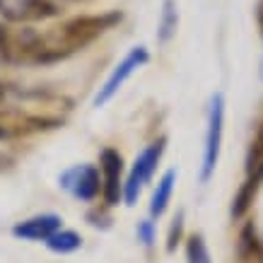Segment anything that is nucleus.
<instances>
[{
	"label": "nucleus",
	"instance_id": "obj_11",
	"mask_svg": "<svg viewBox=\"0 0 263 263\" xmlns=\"http://www.w3.org/2000/svg\"><path fill=\"white\" fill-rule=\"evenodd\" d=\"M237 258L239 263H263V239L254 222H244L237 237Z\"/></svg>",
	"mask_w": 263,
	"mask_h": 263
},
{
	"label": "nucleus",
	"instance_id": "obj_10",
	"mask_svg": "<svg viewBox=\"0 0 263 263\" xmlns=\"http://www.w3.org/2000/svg\"><path fill=\"white\" fill-rule=\"evenodd\" d=\"M261 186H263V162L256 164V167L249 172L247 181L239 186V191H237L234 200H232V217H234V220H241V217L249 213V208L254 205Z\"/></svg>",
	"mask_w": 263,
	"mask_h": 263
},
{
	"label": "nucleus",
	"instance_id": "obj_6",
	"mask_svg": "<svg viewBox=\"0 0 263 263\" xmlns=\"http://www.w3.org/2000/svg\"><path fill=\"white\" fill-rule=\"evenodd\" d=\"M147 61H150V51H147L145 46H133V48H130L126 56H123V61H121V63L116 65L111 72H109V78L104 80V85L99 87V92L95 95L92 106L102 109L104 104L111 102L114 97L119 95V89L128 82V78H130L136 70H140L143 65H147Z\"/></svg>",
	"mask_w": 263,
	"mask_h": 263
},
{
	"label": "nucleus",
	"instance_id": "obj_4",
	"mask_svg": "<svg viewBox=\"0 0 263 263\" xmlns=\"http://www.w3.org/2000/svg\"><path fill=\"white\" fill-rule=\"evenodd\" d=\"M222 133H224V97L217 92L210 99V111H208V130L205 145H203V167H200V181L208 183L210 176L215 174L220 150H222Z\"/></svg>",
	"mask_w": 263,
	"mask_h": 263
},
{
	"label": "nucleus",
	"instance_id": "obj_21",
	"mask_svg": "<svg viewBox=\"0 0 263 263\" xmlns=\"http://www.w3.org/2000/svg\"><path fill=\"white\" fill-rule=\"evenodd\" d=\"M256 22H258V29L263 34V0H258V8H256Z\"/></svg>",
	"mask_w": 263,
	"mask_h": 263
},
{
	"label": "nucleus",
	"instance_id": "obj_12",
	"mask_svg": "<svg viewBox=\"0 0 263 263\" xmlns=\"http://www.w3.org/2000/svg\"><path fill=\"white\" fill-rule=\"evenodd\" d=\"M176 183V169H167L162 179L157 181V189L150 198V217H162L167 213L169 203H172V193H174Z\"/></svg>",
	"mask_w": 263,
	"mask_h": 263
},
{
	"label": "nucleus",
	"instance_id": "obj_7",
	"mask_svg": "<svg viewBox=\"0 0 263 263\" xmlns=\"http://www.w3.org/2000/svg\"><path fill=\"white\" fill-rule=\"evenodd\" d=\"M61 186L75 200L95 203L102 196V176L95 164H75L61 174Z\"/></svg>",
	"mask_w": 263,
	"mask_h": 263
},
{
	"label": "nucleus",
	"instance_id": "obj_8",
	"mask_svg": "<svg viewBox=\"0 0 263 263\" xmlns=\"http://www.w3.org/2000/svg\"><path fill=\"white\" fill-rule=\"evenodd\" d=\"M99 169H102L104 205H119L123 200V155L116 147H104L99 152Z\"/></svg>",
	"mask_w": 263,
	"mask_h": 263
},
{
	"label": "nucleus",
	"instance_id": "obj_20",
	"mask_svg": "<svg viewBox=\"0 0 263 263\" xmlns=\"http://www.w3.org/2000/svg\"><path fill=\"white\" fill-rule=\"evenodd\" d=\"M136 234H138V241H143L145 247H152L155 244V224H152V220H140Z\"/></svg>",
	"mask_w": 263,
	"mask_h": 263
},
{
	"label": "nucleus",
	"instance_id": "obj_16",
	"mask_svg": "<svg viewBox=\"0 0 263 263\" xmlns=\"http://www.w3.org/2000/svg\"><path fill=\"white\" fill-rule=\"evenodd\" d=\"M186 261L189 263H213L203 234H191L186 241Z\"/></svg>",
	"mask_w": 263,
	"mask_h": 263
},
{
	"label": "nucleus",
	"instance_id": "obj_17",
	"mask_svg": "<svg viewBox=\"0 0 263 263\" xmlns=\"http://www.w3.org/2000/svg\"><path fill=\"white\" fill-rule=\"evenodd\" d=\"M263 162V121L261 126H258V130H256L254 140H251V145H249V152H247V172H251V169L256 167V164H261Z\"/></svg>",
	"mask_w": 263,
	"mask_h": 263
},
{
	"label": "nucleus",
	"instance_id": "obj_13",
	"mask_svg": "<svg viewBox=\"0 0 263 263\" xmlns=\"http://www.w3.org/2000/svg\"><path fill=\"white\" fill-rule=\"evenodd\" d=\"M58 10L56 0H22V12H20V22H44L56 17Z\"/></svg>",
	"mask_w": 263,
	"mask_h": 263
},
{
	"label": "nucleus",
	"instance_id": "obj_3",
	"mask_svg": "<svg viewBox=\"0 0 263 263\" xmlns=\"http://www.w3.org/2000/svg\"><path fill=\"white\" fill-rule=\"evenodd\" d=\"M164 150H167V138L162 136L157 140H152L150 145H145V150L136 157L126 181H123V203L126 205H136V200L140 196V191L145 189V183H150V179L155 176L157 167H160Z\"/></svg>",
	"mask_w": 263,
	"mask_h": 263
},
{
	"label": "nucleus",
	"instance_id": "obj_19",
	"mask_svg": "<svg viewBox=\"0 0 263 263\" xmlns=\"http://www.w3.org/2000/svg\"><path fill=\"white\" fill-rule=\"evenodd\" d=\"M20 12H22V0H0V17L8 22H20Z\"/></svg>",
	"mask_w": 263,
	"mask_h": 263
},
{
	"label": "nucleus",
	"instance_id": "obj_2",
	"mask_svg": "<svg viewBox=\"0 0 263 263\" xmlns=\"http://www.w3.org/2000/svg\"><path fill=\"white\" fill-rule=\"evenodd\" d=\"M123 20L119 10L111 12H102V15H80L72 17L61 27L51 29L46 34H39L36 41V51H34V65H51L58 61L75 56L78 51L87 48L95 44L99 36L114 29L116 24Z\"/></svg>",
	"mask_w": 263,
	"mask_h": 263
},
{
	"label": "nucleus",
	"instance_id": "obj_1",
	"mask_svg": "<svg viewBox=\"0 0 263 263\" xmlns=\"http://www.w3.org/2000/svg\"><path fill=\"white\" fill-rule=\"evenodd\" d=\"M70 106L68 97L51 89L8 85V97L0 106V140H17L61 128Z\"/></svg>",
	"mask_w": 263,
	"mask_h": 263
},
{
	"label": "nucleus",
	"instance_id": "obj_5",
	"mask_svg": "<svg viewBox=\"0 0 263 263\" xmlns=\"http://www.w3.org/2000/svg\"><path fill=\"white\" fill-rule=\"evenodd\" d=\"M39 32L32 27H10L0 22V61L10 65L32 63Z\"/></svg>",
	"mask_w": 263,
	"mask_h": 263
},
{
	"label": "nucleus",
	"instance_id": "obj_18",
	"mask_svg": "<svg viewBox=\"0 0 263 263\" xmlns=\"http://www.w3.org/2000/svg\"><path fill=\"white\" fill-rule=\"evenodd\" d=\"M183 239V210H179L174 215V220H172V224H169V232H167V251L169 254H174L176 247L181 244Z\"/></svg>",
	"mask_w": 263,
	"mask_h": 263
},
{
	"label": "nucleus",
	"instance_id": "obj_15",
	"mask_svg": "<svg viewBox=\"0 0 263 263\" xmlns=\"http://www.w3.org/2000/svg\"><path fill=\"white\" fill-rule=\"evenodd\" d=\"M176 27H179V10H176V3L174 0H164L160 27H157V41H160V44H167V41L176 34Z\"/></svg>",
	"mask_w": 263,
	"mask_h": 263
},
{
	"label": "nucleus",
	"instance_id": "obj_9",
	"mask_svg": "<svg viewBox=\"0 0 263 263\" xmlns=\"http://www.w3.org/2000/svg\"><path fill=\"white\" fill-rule=\"evenodd\" d=\"M58 230H63V217L56 213H41V215L27 217L12 227V237L22 241H46Z\"/></svg>",
	"mask_w": 263,
	"mask_h": 263
},
{
	"label": "nucleus",
	"instance_id": "obj_14",
	"mask_svg": "<svg viewBox=\"0 0 263 263\" xmlns=\"http://www.w3.org/2000/svg\"><path fill=\"white\" fill-rule=\"evenodd\" d=\"M44 244H46V249L53 251V254L68 256V254H75V251L82 247V237L75 230H58L56 234L48 237Z\"/></svg>",
	"mask_w": 263,
	"mask_h": 263
}]
</instances>
